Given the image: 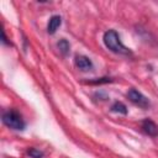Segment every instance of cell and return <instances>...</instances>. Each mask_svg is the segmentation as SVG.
<instances>
[{
  "label": "cell",
  "mask_w": 158,
  "mask_h": 158,
  "mask_svg": "<svg viewBox=\"0 0 158 158\" xmlns=\"http://www.w3.org/2000/svg\"><path fill=\"white\" fill-rule=\"evenodd\" d=\"M104 43L105 46L114 53H117V54H123V56H128L131 54V51L125 47L120 40V36L118 33L115 31V30H109L104 33Z\"/></svg>",
  "instance_id": "6da1fadb"
},
{
  "label": "cell",
  "mask_w": 158,
  "mask_h": 158,
  "mask_svg": "<svg viewBox=\"0 0 158 158\" xmlns=\"http://www.w3.org/2000/svg\"><path fill=\"white\" fill-rule=\"evenodd\" d=\"M2 122L12 130L21 131L25 128V121L22 120L21 115L16 110H9V111L4 112L2 114Z\"/></svg>",
  "instance_id": "7a4b0ae2"
},
{
  "label": "cell",
  "mask_w": 158,
  "mask_h": 158,
  "mask_svg": "<svg viewBox=\"0 0 158 158\" xmlns=\"http://www.w3.org/2000/svg\"><path fill=\"white\" fill-rule=\"evenodd\" d=\"M127 98L130 99V101H132L135 105H137L142 109H148L149 105H151L149 100L141 91H138L136 89H130L128 93H127Z\"/></svg>",
  "instance_id": "3957f363"
},
{
  "label": "cell",
  "mask_w": 158,
  "mask_h": 158,
  "mask_svg": "<svg viewBox=\"0 0 158 158\" xmlns=\"http://www.w3.org/2000/svg\"><path fill=\"white\" fill-rule=\"evenodd\" d=\"M74 63H75V67L78 69H80V70H83V72H88V70H90L93 68L91 60L85 56H77Z\"/></svg>",
  "instance_id": "277c9868"
},
{
  "label": "cell",
  "mask_w": 158,
  "mask_h": 158,
  "mask_svg": "<svg viewBox=\"0 0 158 158\" xmlns=\"http://www.w3.org/2000/svg\"><path fill=\"white\" fill-rule=\"evenodd\" d=\"M142 128H143V131H144L148 136H151V137H156V136L158 135V126H157L152 120H149V118H146V120L142 122Z\"/></svg>",
  "instance_id": "5b68a950"
},
{
  "label": "cell",
  "mask_w": 158,
  "mask_h": 158,
  "mask_svg": "<svg viewBox=\"0 0 158 158\" xmlns=\"http://www.w3.org/2000/svg\"><path fill=\"white\" fill-rule=\"evenodd\" d=\"M60 23H62V19H60V16H58V15L52 16V17L49 19V22H48V26H47V31H48V33L53 35V33L57 31V28L60 26Z\"/></svg>",
  "instance_id": "8992f818"
},
{
  "label": "cell",
  "mask_w": 158,
  "mask_h": 158,
  "mask_svg": "<svg viewBox=\"0 0 158 158\" xmlns=\"http://www.w3.org/2000/svg\"><path fill=\"white\" fill-rule=\"evenodd\" d=\"M57 47H58L59 52H60L63 56H67V54L69 53L70 46H69V42H68L67 40H60V41L57 43Z\"/></svg>",
  "instance_id": "52a82bcc"
},
{
  "label": "cell",
  "mask_w": 158,
  "mask_h": 158,
  "mask_svg": "<svg viewBox=\"0 0 158 158\" xmlns=\"http://www.w3.org/2000/svg\"><path fill=\"white\" fill-rule=\"evenodd\" d=\"M111 110L114 112H118V114H122V115H126L127 114V107L125 104L120 102V101H116L114 102V105L111 106Z\"/></svg>",
  "instance_id": "ba28073f"
},
{
  "label": "cell",
  "mask_w": 158,
  "mask_h": 158,
  "mask_svg": "<svg viewBox=\"0 0 158 158\" xmlns=\"http://www.w3.org/2000/svg\"><path fill=\"white\" fill-rule=\"evenodd\" d=\"M27 154L31 158H42L43 157V152H41L40 149H36V148H30L27 151Z\"/></svg>",
  "instance_id": "9c48e42d"
},
{
  "label": "cell",
  "mask_w": 158,
  "mask_h": 158,
  "mask_svg": "<svg viewBox=\"0 0 158 158\" xmlns=\"http://www.w3.org/2000/svg\"><path fill=\"white\" fill-rule=\"evenodd\" d=\"M110 81H112V79H110V78H98V79L90 80L88 83L89 84H105V83H110Z\"/></svg>",
  "instance_id": "30bf717a"
}]
</instances>
